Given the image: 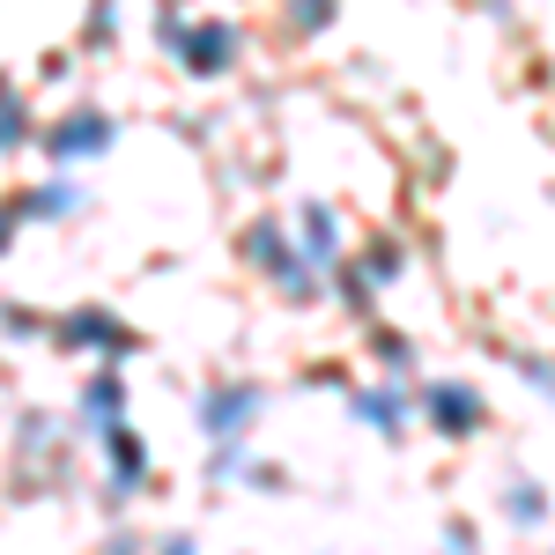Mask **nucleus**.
<instances>
[{"label":"nucleus","instance_id":"obj_1","mask_svg":"<svg viewBox=\"0 0 555 555\" xmlns=\"http://www.w3.org/2000/svg\"><path fill=\"white\" fill-rule=\"evenodd\" d=\"M429 415H437L444 437H467V429H481V392L474 385H437L429 392Z\"/></svg>","mask_w":555,"mask_h":555},{"label":"nucleus","instance_id":"obj_2","mask_svg":"<svg viewBox=\"0 0 555 555\" xmlns=\"http://www.w3.org/2000/svg\"><path fill=\"white\" fill-rule=\"evenodd\" d=\"M512 518H518V526H541V518H548V496H541L533 474H518V481H512Z\"/></svg>","mask_w":555,"mask_h":555}]
</instances>
